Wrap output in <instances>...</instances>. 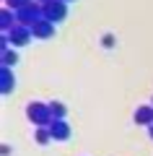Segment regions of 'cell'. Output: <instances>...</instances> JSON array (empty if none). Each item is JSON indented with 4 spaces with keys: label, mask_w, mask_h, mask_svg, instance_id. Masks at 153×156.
Segmentation results:
<instances>
[{
    "label": "cell",
    "mask_w": 153,
    "mask_h": 156,
    "mask_svg": "<svg viewBox=\"0 0 153 156\" xmlns=\"http://www.w3.org/2000/svg\"><path fill=\"white\" fill-rule=\"evenodd\" d=\"M3 62H5V68H8L11 62H16V55H13V52H5V55H3Z\"/></svg>",
    "instance_id": "obj_7"
},
{
    "label": "cell",
    "mask_w": 153,
    "mask_h": 156,
    "mask_svg": "<svg viewBox=\"0 0 153 156\" xmlns=\"http://www.w3.org/2000/svg\"><path fill=\"white\" fill-rule=\"evenodd\" d=\"M11 37H13V42H16V44H26V31H23V29H16Z\"/></svg>",
    "instance_id": "obj_4"
},
{
    "label": "cell",
    "mask_w": 153,
    "mask_h": 156,
    "mask_svg": "<svg viewBox=\"0 0 153 156\" xmlns=\"http://www.w3.org/2000/svg\"><path fill=\"white\" fill-rule=\"evenodd\" d=\"M151 138H153V128H151Z\"/></svg>",
    "instance_id": "obj_9"
},
{
    "label": "cell",
    "mask_w": 153,
    "mask_h": 156,
    "mask_svg": "<svg viewBox=\"0 0 153 156\" xmlns=\"http://www.w3.org/2000/svg\"><path fill=\"white\" fill-rule=\"evenodd\" d=\"M3 81H5V83H3V91H8V89H11V73H3Z\"/></svg>",
    "instance_id": "obj_8"
},
{
    "label": "cell",
    "mask_w": 153,
    "mask_h": 156,
    "mask_svg": "<svg viewBox=\"0 0 153 156\" xmlns=\"http://www.w3.org/2000/svg\"><path fill=\"white\" fill-rule=\"evenodd\" d=\"M29 117H31L34 125H52V112H49V107L39 104V101H34V104H29Z\"/></svg>",
    "instance_id": "obj_1"
},
{
    "label": "cell",
    "mask_w": 153,
    "mask_h": 156,
    "mask_svg": "<svg viewBox=\"0 0 153 156\" xmlns=\"http://www.w3.org/2000/svg\"><path fill=\"white\" fill-rule=\"evenodd\" d=\"M135 122L137 125H151L153 122V109L151 107H140V109L135 112Z\"/></svg>",
    "instance_id": "obj_3"
},
{
    "label": "cell",
    "mask_w": 153,
    "mask_h": 156,
    "mask_svg": "<svg viewBox=\"0 0 153 156\" xmlns=\"http://www.w3.org/2000/svg\"><path fill=\"white\" fill-rule=\"evenodd\" d=\"M49 112H52L55 117H62V115H65V107H62V104H52V107H49Z\"/></svg>",
    "instance_id": "obj_6"
},
{
    "label": "cell",
    "mask_w": 153,
    "mask_h": 156,
    "mask_svg": "<svg viewBox=\"0 0 153 156\" xmlns=\"http://www.w3.org/2000/svg\"><path fill=\"white\" fill-rule=\"evenodd\" d=\"M49 133H52V138L62 140V138H68V135H70V130H68V125L62 122V120H55V122L49 125Z\"/></svg>",
    "instance_id": "obj_2"
},
{
    "label": "cell",
    "mask_w": 153,
    "mask_h": 156,
    "mask_svg": "<svg viewBox=\"0 0 153 156\" xmlns=\"http://www.w3.org/2000/svg\"><path fill=\"white\" fill-rule=\"evenodd\" d=\"M49 138H52V133H49V130H44V128L37 133V140H39V143H47Z\"/></svg>",
    "instance_id": "obj_5"
}]
</instances>
